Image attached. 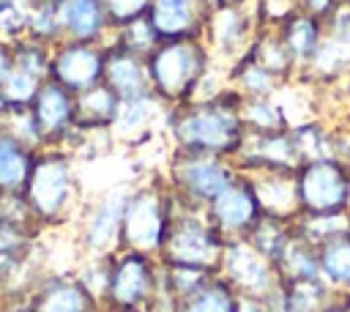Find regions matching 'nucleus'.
I'll list each match as a JSON object with an SVG mask.
<instances>
[{"mask_svg": "<svg viewBox=\"0 0 350 312\" xmlns=\"http://www.w3.org/2000/svg\"><path fill=\"white\" fill-rule=\"evenodd\" d=\"M241 101V93H216L189 107H175L167 115V129L175 140V151L224 159L235 156L246 134Z\"/></svg>", "mask_w": 350, "mask_h": 312, "instance_id": "obj_1", "label": "nucleus"}, {"mask_svg": "<svg viewBox=\"0 0 350 312\" xmlns=\"http://www.w3.org/2000/svg\"><path fill=\"white\" fill-rule=\"evenodd\" d=\"M22 197L41 233L68 224L82 208L77 156L63 148H38Z\"/></svg>", "mask_w": 350, "mask_h": 312, "instance_id": "obj_2", "label": "nucleus"}, {"mask_svg": "<svg viewBox=\"0 0 350 312\" xmlns=\"http://www.w3.org/2000/svg\"><path fill=\"white\" fill-rule=\"evenodd\" d=\"M150 74V90L170 104H180L197 93L208 74V49L200 38H172L159 41V47L145 57Z\"/></svg>", "mask_w": 350, "mask_h": 312, "instance_id": "obj_3", "label": "nucleus"}, {"mask_svg": "<svg viewBox=\"0 0 350 312\" xmlns=\"http://www.w3.org/2000/svg\"><path fill=\"white\" fill-rule=\"evenodd\" d=\"M224 244L227 241L211 224L205 211L189 208V205L175 200L172 216H170V227H167V235H164V244H161V252H159V263L194 265V268H205V271H216L219 274Z\"/></svg>", "mask_w": 350, "mask_h": 312, "instance_id": "obj_4", "label": "nucleus"}, {"mask_svg": "<svg viewBox=\"0 0 350 312\" xmlns=\"http://www.w3.org/2000/svg\"><path fill=\"white\" fill-rule=\"evenodd\" d=\"M175 197L170 186L164 183H139L131 186L126 211H123V227H120V249L142 252L159 257L170 216H172Z\"/></svg>", "mask_w": 350, "mask_h": 312, "instance_id": "obj_5", "label": "nucleus"}, {"mask_svg": "<svg viewBox=\"0 0 350 312\" xmlns=\"http://www.w3.org/2000/svg\"><path fill=\"white\" fill-rule=\"evenodd\" d=\"M161 287V263L153 255L118 249L109 257L104 309H150Z\"/></svg>", "mask_w": 350, "mask_h": 312, "instance_id": "obj_6", "label": "nucleus"}, {"mask_svg": "<svg viewBox=\"0 0 350 312\" xmlns=\"http://www.w3.org/2000/svg\"><path fill=\"white\" fill-rule=\"evenodd\" d=\"M238 175V167L230 164L224 156H205V153H183L175 151L172 167H170V189L178 203L205 211L211 200L232 183Z\"/></svg>", "mask_w": 350, "mask_h": 312, "instance_id": "obj_7", "label": "nucleus"}, {"mask_svg": "<svg viewBox=\"0 0 350 312\" xmlns=\"http://www.w3.org/2000/svg\"><path fill=\"white\" fill-rule=\"evenodd\" d=\"M129 194H131V186L118 183L101 192L96 200H90L82 208L77 246L85 257H107L120 249V227H123V211H126Z\"/></svg>", "mask_w": 350, "mask_h": 312, "instance_id": "obj_8", "label": "nucleus"}, {"mask_svg": "<svg viewBox=\"0 0 350 312\" xmlns=\"http://www.w3.org/2000/svg\"><path fill=\"white\" fill-rule=\"evenodd\" d=\"M301 216H325V213H350V170L336 159L306 161L295 172Z\"/></svg>", "mask_w": 350, "mask_h": 312, "instance_id": "obj_9", "label": "nucleus"}, {"mask_svg": "<svg viewBox=\"0 0 350 312\" xmlns=\"http://www.w3.org/2000/svg\"><path fill=\"white\" fill-rule=\"evenodd\" d=\"M219 274L238 290V296L246 298H271L279 290L276 265L249 238H235L224 244Z\"/></svg>", "mask_w": 350, "mask_h": 312, "instance_id": "obj_10", "label": "nucleus"}, {"mask_svg": "<svg viewBox=\"0 0 350 312\" xmlns=\"http://www.w3.org/2000/svg\"><path fill=\"white\" fill-rule=\"evenodd\" d=\"M205 216L211 219V224L221 233L224 241H235V238H246L254 224L262 219V208L260 200L254 194V186L246 175H235L232 183H227L205 208Z\"/></svg>", "mask_w": 350, "mask_h": 312, "instance_id": "obj_11", "label": "nucleus"}, {"mask_svg": "<svg viewBox=\"0 0 350 312\" xmlns=\"http://www.w3.org/2000/svg\"><path fill=\"white\" fill-rule=\"evenodd\" d=\"M104 55L107 44L60 41L52 47L49 79H55L71 93H82L104 79Z\"/></svg>", "mask_w": 350, "mask_h": 312, "instance_id": "obj_12", "label": "nucleus"}, {"mask_svg": "<svg viewBox=\"0 0 350 312\" xmlns=\"http://www.w3.org/2000/svg\"><path fill=\"white\" fill-rule=\"evenodd\" d=\"M30 118H33L41 148H66L77 131L74 129V93L57 85L55 79H44V85L38 88L30 104Z\"/></svg>", "mask_w": 350, "mask_h": 312, "instance_id": "obj_13", "label": "nucleus"}, {"mask_svg": "<svg viewBox=\"0 0 350 312\" xmlns=\"http://www.w3.org/2000/svg\"><path fill=\"white\" fill-rule=\"evenodd\" d=\"M36 312H104L101 301L71 271H46L25 296Z\"/></svg>", "mask_w": 350, "mask_h": 312, "instance_id": "obj_14", "label": "nucleus"}, {"mask_svg": "<svg viewBox=\"0 0 350 312\" xmlns=\"http://www.w3.org/2000/svg\"><path fill=\"white\" fill-rule=\"evenodd\" d=\"M235 159H238V170L243 167V170H252V172H268V170L298 172L304 167V159L295 148V140H293L290 129L265 131V134L246 131Z\"/></svg>", "mask_w": 350, "mask_h": 312, "instance_id": "obj_15", "label": "nucleus"}, {"mask_svg": "<svg viewBox=\"0 0 350 312\" xmlns=\"http://www.w3.org/2000/svg\"><path fill=\"white\" fill-rule=\"evenodd\" d=\"M213 5L211 0H150L148 19L161 41L200 38L208 25Z\"/></svg>", "mask_w": 350, "mask_h": 312, "instance_id": "obj_16", "label": "nucleus"}, {"mask_svg": "<svg viewBox=\"0 0 350 312\" xmlns=\"http://www.w3.org/2000/svg\"><path fill=\"white\" fill-rule=\"evenodd\" d=\"M55 14L63 41L107 44L109 19L104 0H55Z\"/></svg>", "mask_w": 350, "mask_h": 312, "instance_id": "obj_17", "label": "nucleus"}, {"mask_svg": "<svg viewBox=\"0 0 350 312\" xmlns=\"http://www.w3.org/2000/svg\"><path fill=\"white\" fill-rule=\"evenodd\" d=\"M104 85H109L118 99H134L150 90V74H148V60L115 41H107V55H104Z\"/></svg>", "mask_w": 350, "mask_h": 312, "instance_id": "obj_18", "label": "nucleus"}, {"mask_svg": "<svg viewBox=\"0 0 350 312\" xmlns=\"http://www.w3.org/2000/svg\"><path fill=\"white\" fill-rule=\"evenodd\" d=\"M211 44L230 57L243 55L252 47V19L246 16L241 3H227L219 0V5H213L208 25H205Z\"/></svg>", "mask_w": 350, "mask_h": 312, "instance_id": "obj_19", "label": "nucleus"}, {"mask_svg": "<svg viewBox=\"0 0 350 312\" xmlns=\"http://www.w3.org/2000/svg\"><path fill=\"white\" fill-rule=\"evenodd\" d=\"M246 178L254 186L262 216H273V219H284V222H295L301 216L295 172L268 170V172H257V175H246Z\"/></svg>", "mask_w": 350, "mask_h": 312, "instance_id": "obj_20", "label": "nucleus"}, {"mask_svg": "<svg viewBox=\"0 0 350 312\" xmlns=\"http://www.w3.org/2000/svg\"><path fill=\"white\" fill-rule=\"evenodd\" d=\"M120 109L118 93L98 82L82 93H74V129L79 134H101L109 131Z\"/></svg>", "mask_w": 350, "mask_h": 312, "instance_id": "obj_21", "label": "nucleus"}, {"mask_svg": "<svg viewBox=\"0 0 350 312\" xmlns=\"http://www.w3.org/2000/svg\"><path fill=\"white\" fill-rule=\"evenodd\" d=\"M161 107H164V101L156 93H142V96H134V99H123L120 109H118V118L109 129L112 140L139 142L142 137L150 134L153 120L161 115Z\"/></svg>", "mask_w": 350, "mask_h": 312, "instance_id": "obj_22", "label": "nucleus"}, {"mask_svg": "<svg viewBox=\"0 0 350 312\" xmlns=\"http://www.w3.org/2000/svg\"><path fill=\"white\" fill-rule=\"evenodd\" d=\"M36 151L38 148L0 126V194H22Z\"/></svg>", "mask_w": 350, "mask_h": 312, "instance_id": "obj_23", "label": "nucleus"}, {"mask_svg": "<svg viewBox=\"0 0 350 312\" xmlns=\"http://www.w3.org/2000/svg\"><path fill=\"white\" fill-rule=\"evenodd\" d=\"M279 38L284 41L287 52L293 55L295 66H306L314 60L320 44H323V27L314 16L298 11L293 16H287L282 25H279Z\"/></svg>", "mask_w": 350, "mask_h": 312, "instance_id": "obj_24", "label": "nucleus"}, {"mask_svg": "<svg viewBox=\"0 0 350 312\" xmlns=\"http://www.w3.org/2000/svg\"><path fill=\"white\" fill-rule=\"evenodd\" d=\"M276 274L279 282H312L320 279V260H317V246L293 233L290 244L284 252L276 257Z\"/></svg>", "mask_w": 350, "mask_h": 312, "instance_id": "obj_25", "label": "nucleus"}, {"mask_svg": "<svg viewBox=\"0 0 350 312\" xmlns=\"http://www.w3.org/2000/svg\"><path fill=\"white\" fill-rule=\"evenodd\" d=\"M317 260H320V279L336 293H350V230L320 244Z\"/></svg>", "mask_w": 350, "mask_h": 312, "instance_id": "obj_26", "label": "nucleus"}, {"mask_svg": "<svg viewBox=\"0 0 350 312\" xmlns=\"http://www.w3.org/2000/svg\"><path fill=\"white\" fill-rule=\"evenodd\" d=\"M238 307H241L238 290L221 274H216L197 293L183 298L175 307V312H238Z\"/></svg>", "mask_w": 350, "mask_h": 312, "instance_id": "obj_27", "label": "nucleus"}, {"mask_svg": "<svg viewBox=\"0 0 350 312\" xmlns=\"http://www.w3.org/2000/svg\"><path fill=\"white\" fill-rule=\"evenodd\" d=\"M243 55H249L257 66H262V68H265L271 77H276V79L287 77V74L295 68V60H293V55L287 52V47H284V41L279 38V33L254 38L252 47H249Z\"/></svg>", "mask_w": 350, "mask_h": 312, "instance_id": "obj_28", "label": "nucleus"}, {"mask_svg": "<svg viewBox=\"0 0 350 312\" xmlns=\"http://www.w3.org/2000/svg\"><path fill=\"white\" fill-rule=\"evenodd\" d=\"M241 118H243V129L254 131V134H265V131H282L287 129V118L284 112L268 99H246L241 101Z\"/></svg>", "mask_w": 350, "mask_h": 312, "instance_id": "obj_29", "label": "nucleus"}, {"mask_svg": "<svg viewBox=\"0 0 350 312\" xmlns=\"http://www.w3.org/2000/svg\"><path fill=\"white\" fill-rule=\"evenodd\" d=\"M11 52H14V68L27 71L38 79H49V60H52V47L33 41L27 36L11 41Z\"/></svg>", "mask_w": 350, "mask_h": 312, "instance_id": "obj_30", "label": "nucleus"}, {"mask_svg": "<svg viewBox=\"0 0 350 312\" xmlns=\"http://www.w3.org/2000/svg\"><path fill=\"white\" fill-rule=\"evenodd\" d=\"M295 148L306 161H320V159H334V134L317 123H304L298 129H290Z\"/></svg>", "mask_w": 350, "mask_h": 312, "instance_id": "obj_31", "label": "nucleus"}, {"mask_svg": "<svg viewBox=\"0 0 350 312\" xmlns=\"http://www.w3.org/2000/svg\"><path fill=\"white\" fill-rule=\"evenodd\" d=\"M232 77H235V85L243 90L246 99H268L276 90V77H271L249 55H241V60L235 63Z\"/></svg>", "mask_w": 350, "mask_h": 312, "instance_id": "obj_32", "label": "nucleus"}, {"mask_svg": "<svg viewBox=\"0 0 350 312\" xmlns=\"http://www.w3.org/2000/svg\"><path fill=\"white\" fill-rule=\"evenodd\" d=\"M112 33H115V44H120V47H126V49H131V52H137L142 57H148L161 41L148 16H139V19L129 22V25L112 30Z\"/></svg>", "mask_w": 350, "mask_h": 312, "instance_id": "obj_33", "label": "nucleus"}, {"mask_svg": "<svg viewBox=\"0 0 350 312\" xmlns=\"http://www.w3.org/2000/svg\"><path fill=\"white\" fill-rule=\"evenodd\" d=\"M27 0H0V41H16L27 36Z\"/></svg>", "mask_w": 350, "mask_h": 312, "instance_id": "obj_34", "label": "nucleus"}, {"mask_svg": "<svg viewBox=\"0 0 350 312\" xmlns=\"http://www.w3.org/2000/svg\"><path fill=\"white\" fill-rule=\"evenodd\" d=\"M104 8H107L109 27L118 30V27L145 16L150 8V0H104Z\"/></svg>", "mask_w": 350, "mask_h": 312, "instance_id": "obj_35", "label": "nucleus"}, {"mask_svg": "<svg viewBox=\"0 0 350 312\" xmlns=\"http://www.w3.org/2000/svg\"><path fill=\"white\" fill-rule=\"evenodd\" d=\"M336 8H339V0H301V11L309 14V16H314L317 22L331 19Z\"/></svg>", "mask_w": 350, "mask_h": 312, "instance_id": "obj_36", "label": "nucleus"}, {"mask_svg": "<svg viewBox=\"0 0 350 312\" xmlns=\"http://www.w3.org/2000/svg\"><path fill=\"white\" fill-rule=\"evenodd\" d=\"M238 312H276V307L271 304V298H246V296H241Z\"/></svg>", "mask_w": 350, "mask_h": 312, "instance_id": "obj_37", "label": "nucleus"}, {"mask_svg": "<svg viewBox=\"0 0 350 312\" xmlns=\"http://www.w3.org/2000/svg\"><path fill=\"white\" fill-rule=\"evenodd\" d=\"M14 71V52H11V44L8 41H0V85L3 79Z\"/></svg>", "mask_w": 350, "mask_h": 312, "instance_id": "obj_38", "label": "nucleus"}, {"mask_svg": "<svg viewBox=\"0 0 350 312\" xmlns=\"http://www.w3.org/2000/svg\"><path fill=\"white\" fill-rule=\"evenodd\" d=\"M323 312H350V293H336L334 290V296L323 307Z\"/></svg>", "mask_w": 350, "mask_h": 312, "instance_id": "obj_39", "label": "nucleus"}, {"mask_svg": "<svg viewBox=\"0 0 350 312\" xmlns=\"http://www.w3.org/2000/svg\"><path fill=\"white\" fill-rule=\"evenodd\" d=\"M5 312H36V309L30 307L27 298H8L5 301Z\"/></svg>", "mask_w": 350, "mask_h": 312, "instance_id": "obj_40", "label": "nucleus"}, {"mask_svg": "<svg viewBox=\"0 0 350 312\" xmlns=\"http://www.w3.org/2000/svg\"><path fill=\"white\" fill-rule=\"evenodd\" d=\"M104 312H150V309H104Z\"/></svg>", "mask_w": 350, "mask_h": 312, "instance_id": "obj_41", "label": "nucleus"}, {"mask_svg": "<svg viewBox=\"0 0 350 312\" xmlns=\"http://www.w3.org/2000/svg\"><path fill=\"white\" fill-rule=\"evenodd\" d=\"M0 312H5V298L0 296Z\"/></svg>", "mask_w": 350, "mask_h": 312, "instance_id": "obj_42", "label": "nucleus"}, {"mask_svg": "<svg viewBox=\"0 0 350 312\" xmlns=\"http://www.w3.org/2000/svg\"><path fill=\"white\" fill-rule=\"evenodd\" d=\"M227 3H243V0H227Z\"/></svg>", "mask_w": 350, "mask_h": 312, "instance_id": "obj_43", "label": "nucleus"}]
</instances>
